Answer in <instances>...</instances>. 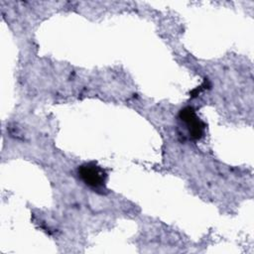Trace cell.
I'll return each mask as SVG.
<instances>
[{
    "label": "cell",
    "mask_w": 254,
    "mask_h": 254,
    "mask_svg": "<svg viewBox=\"0 0 254 254\" xmlns=\"http://www.w3.org/2000/svg\"><path fill=\"white\" fill-rule=\"evenodd\" d=\"M79 178L90 188L102 189L105 186L106 173L94 164H85L78 168Z\"/></svg>",
    "instance_id": "1"
},
{
    "label": "cell",
    "mask_w": 254,
    "mask_h": 254,
    "mask_svg": "<svg viewBox=\"0 0 254 254\" xmlns=\"http://www.w3.org/2000/svg\"><path fill=\"white\" fill-rule=\"evenodd\" d=\"M180 118L186 123L190 135L193 139H200L203 135L204 124L196 116L193 108L186 107L180 111Z\"/></svg>",
    "instance_id": "2"
}]
</instances>
